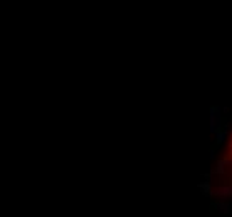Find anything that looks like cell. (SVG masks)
<instances>
[{"instance_id":"obj_1","label":"cell","mask_w":232,"mask_h":217,"mask_svg":"<svg viewBox=\"0 0 232 217\" xmlns=\"http://www.w3.org/2000/svg\"><path fill=\"white\" fill-rule=\"evenodd\" d=\"M209 124H210V132L215 134V132L220 130V107H210L209 110Z\"/></svg>"},{"instance_id":"obj_2","label":"cell","mask_w":232,"mask_h":217,"mask_svg":"<svg viewBox=\"0 0 232 217\" xmlns=\"http://www.w3.org/2000/svg\"><path fill=\"white\" fill-rule=\"evenodd\" d=\"M210 195H215L219 199H230L232 197V186H219L214 187Z\"/></svg>"},{"instance_id":"obj_3","label":"cell","mask_w":232,"mask_h":217,"mask_svg":"<svg viewBox=\"0 0 232 217\" xmlns=\"http://www.w3.org/2000/svg\"><path fill=\"white\" fill-rule=\"evenodd\" d=\"M214 207L217 209V212H220V214H230L232 212V205L229 202H225V200H219V202H215Z\"/></svg>"},{"instance_id":"obj_4","label":"cell","mask_w":232,"mask_h":217,"mask_svg":"<svg viewBox=\"0 0 232 217\" xmlns=\"http://www.w3.org/2000/svg\"><path fill=\"white\" fill-rule=\"evenodd\" d=\"M225 137H227V130H219L215 132V140H217V144H222L225 140Z\"/></svg>"},{"instance_id":"obj_5","label":"cell","mask_w":232,"mask_h":217,"mask_svg":"<svg viewBox=\"0 0 232 217\" xmlns=\"http://www.w3.org/2000/svg\"><path fill=\"white\" fill-rule=\"evenodd\" d=\"M199 189L204 192V195H210V192H212V189H210L209 182H202V184H199Z\"/></svg>"},{"instance_id":"obj_6","label":"cell","mask_w":232,"mask_h":217,"mask_svg":"<svg viewBox=\"0 0 232 217\" xmlns=\"http://www.w3.org/2000/svg\"><path fill=\"white\" fill-rule=\"evenodd\" d=\"M224 165H227V159H224V160H219L215 172H217V174H222V172H224Z\"/></svg>"},{"instance_id":"obj_7","label":"cell","mask_w":232,"mask_h":217,"mask_svg":"<svg viewBox=\"0 0 232 217\" xmlns=\"http://www.w3.org/2000/svg\"><path fill=\"white\" fill-rule=\"evenodd\" d=\"M227 165H232V159H227Z\"/></svg>"}]
</instances>
